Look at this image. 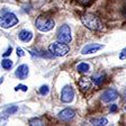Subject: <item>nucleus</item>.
Segmentation results:
<instances>
[{
    "label": "nucleus",
    "instance_id": "nucleus-1",
    "mask_svg": "<svg viewBox=\"0 0 126 126\" xmlns=\"http://www.w3.org/2000/svg\"><path fill=\"white\" fill-rule=\"evenodd\" d=\"M81 23L90 31H100L102 28V23L99 17L94 14H84L81 16Z\"/></svg>",
    "mask_w": 126,
    "mask_h": 126
},
{
    "label": "nucleus",
    "instance_id": "nucleus-2",
    "mask_svg": "<svg viewBox=\"0 0 126 126\" xmlns=\"http://www.w3.org/2000/svg\"><path fill=\"white\" fill-rule=\"evenodd\" d=\"M55 23L52 18L47 17L45 15L38 16V18L36 19V27L38 31L41 32H48L54 27Z\"/></svg>",
    "mask_w": 126,
    "mask_h": 126
},
{
    "label": "nucleus",
    "instance_id": "nucleus-3",
    "mask_svg": "<svg viewBox=\"0 0 126 126\" xmlns=\"http://www.w3.org/2000/svg\"><path fill=\"white\" fill-rule=\"evenodd\" d=\"M48 51L52 53L54 56H64L69 53L70 47L68 46V44L62 42H56V43H52L48 46Z\"/></svg>",
    "mask_w": 126,
    "mask_h": 126
},
{
    "label": "nucleus",
    "instance_id": "nucleus-4",
    "mask_svg": "<svg viewBox=\"0 0 126 126\" xmlns=\"http://www.w3.org/2000/svg\"><path fill=\"white\" fill-rule=\"evenodd\" d=\"M18 24L17 16L13 13H7L5 15L0 16V26L2 28H11Z\"/></svg>",
    "mask_w": 126,
    "mask_h": 126
},
{
    "label": "nucleus",
    "instance_id": "nucleus-5",
    "mask_svg": "<svg viewBox=\"0 0 126 126\" xmlns=\"http://www.w3.org/2000/svg\"><path fill=\"white\" fill-rule=\"evenodd\" d=\"M58 39L59 42L65 43V44H69L72 39V36H71V29L68 25H63L59 28L58 31Z\"/></svg>",
    "mask_w": 126,
    "mask_h": 126
},
{
    "label": "nucleus",
    "instance_id": "nucleus-6",
    "mask_svg": "<svg viewBox=\"0 0 126 126\" xmlns=\"http://www.w3.org/2000/svg\"><path fill=\"white\" fill-rule=\"evenodd\" d=\"M74 98V91L70 86L63 87V89L61 90V100L63 102H71Z\"/></svg>",
    "mask_w": 126,
    "mask_h": 126
},
{
    "label": "nucleus",
    "instance_id": "nucleus-7",
    "mask_svg": "<svg viewBox=\"0 0 126 126\" xmlns=\"http://www.w3.org/2000/svg\"><path fill=\"white\" fill-rule=\"evenodd\" d=\"M117 97H118L117 90L110 88V89H107V90H105V91L102 92L101 100L104 102H107L108 104V102H111V101H114L115 99H117Z\"/></svg>",
    "mask_w": 126,
    "mask_h": 126
},
{
    "label": "nucleus",
    "instance_id": "nucleus-8",
    "mask_svg": "<svg viewBox=\"0 0 126 126\" xmlns=\"http://www.w3.org/2000/svg\"><path fill=\"white\" fill-rule=\"evenodd\" d=\"M74 115H76L74 110H72L71 108H65L59 114V118L63 122H70L71 119H73Z\"/></svg>",
    "mask_w": 126,
    "mask_h": 126
},
{
    "label": "nucleus",
    "instance_id": "nucleus-9",
    "mask_svg": "<svg viewBox=\"0 0 126 126\" xmlns=\"http://www.w3.org/2000/svg\"><path fill=\"white\" fill-rule=\"evenodd\" d=\"M28 73H29V69L26 64H21V65H19L18 68H17V70H16V72H15L16 77H17L18 79H20V80L26 79L27 77H28Z\"/></svg>",
    "mask_w": 126,
    "mask_h": 126
},
{
    "label": "nucleus",
    "instance_id": "nucleus-10",
    "mask_svg": "<svg viewBox=\"0 0 126 126\" xmlns=\"http://www.w3.org/2000/svg\"><path fill=\"white\" fill-rule=\"evenodd\" d=\"M104 45L101 44H96V43H91V44H88L83 47L81 50V53L82 54H90V53H94L99 51L100 48H102Z\"/></svg>",
    "mask_w": 126,
    "mask_h": 126
},
{
    "label": "nucleus",
    "instance_id": "nucleus-11",
    "mask_svg": "<svg viewBox=\"0 0 126 126\" xmlns=\"http://www.w3.org/2000/svg\"><path fill=\"white\" fill-rule=\"evenodd\" d=\"M32 38H33V34H32V32L24 29V31H21L20 33H19V39L23 41V42H29Z\"/></svg>",
    "mask_w": 126,
    "mask_h": 126
},
{
    "label": "nucleus",
    "instance_id": "nucleus-12",
    "mask_svg": "<svg viewBox=\"0 0 126 126\" xmlns=\"http://www.w3.org/2000/svg\"><path fill=\"white\" fill-rule=\"evenodd\" d=\"M91 79H92V82H94L96 86L99 87V86H101V84L104 83V81L106 80V76L104 73L102 74H96V76H94Z\"/></svg>",
    "mask_w": 126,
    "mask_h": 126
},
{
    "label": "nucleus",
    "instance_id": "nucleus-13",
    "mask_svg": "<svg viewBox=\"0 0 126 126\" xmlns=\"http://www.w3.org/2000/svg\"><path fill=\"white\" fill-rule=\"evenodd\" d=\"M79 84H80V89H83V90H87V89H90L92 86L91 81H90L88 78H81V80L79 81Z\"/></svg>",
    "mask_w": 126,
    "mask_h": 126
},
{
    "label": "nucleus",
    "instance_id": "nucleus-14",
    "mask_svg": "<svg viewBox=\"0 0 126 126\" xmlns=\"http://www.w3.org/2000/svg\"><path fill=\"white\" fill-rule=\"evenodd\" d=\"M91 125L94 126H105L108 125V121L106 118H97V119H91L90 121Z\"/></svg>",
    "mask_w": 126,
    "mask_h": 126
},
{
    "label": "nucleus",
    "instance_id": "nucleus-15",
    "mask_svg": "<svg viewBox=\"0 0 126 126\" xmlns=\"http://www.w3.org/2000/svg\"><path fill=\"white\" fill-rule=\"evenodd\" d=\"M77 70H78V72H80V73H86V72H88V71L90 70V66L88 63H79L78 65H77Z\"/></svg>",
    "mask_w": 126,
    "mask_h": 126
},
{
    "label": "nucleus",
    "instance_id": "nucleus-16",
    "mask_svg": "<svg viewBox=\"0 0 126 126\" xmlns=\"http://www.w3.org/2000/svg\"><path fill=\"white\" fill-rule=\"evenodd\" d=\"M1 66H2L5 70H9V69L13 68V61L9 60V59H3L1 61Z\"/></svg>",
    "mask_w": 126,
    "mask_h": 126
},
{
    "label": "nucleus",
    "instance_id": "nucleus-17",
    "mask_svg": "<svg viewBox=\"0 0 126 126\" xmlns=\"http://www.w3.org/2000/svg\"><path fill=\"white\" fill-rule=\"evenodd\" d=\"M50 92V88H48V86H42L41 88H39V94H42V96H46L47 94Z\"/></svg>",
    "mask_w": 126,
    "mask_h": 126
},
{
    "label": "nucleus",
    "instance_id": "nucleus-18",
    "mask_svg": "<svg viewBox=\"0 0 126 126\" xmlns=\"http://www.w3.org/2000/svg\"><path fill=\"white\" fill-rule=\"evenodd\" d=\"M29 125L31 126H35V125L41 126V125H43V123H42V121H41L39 118H33V119L29 121Z\"/></svg>",
    "mask_w": 126,
    "mask_h": 126
},
{
    "label": "nucleus",
    "instance_id": "nucleus-19",
    "mask_svg": "<svg viewBox=\"0 0 126 126\" xmlns=\"http://www.w3.org/2000/svg\"><path fill=\"white\" fill-rule=\"evenodd\" d=\"M17 110H18L17 106H11V107H8L7 109H6L5 113H7V114H9V115H11V114H15Z\"/></svg>",
    "mask_w": 126,
    "mask_h": 126
},
{
    "label": "nucleus",
    "instance_id": "nucleus-20",
    "mask_svg": "<svg viewBox=\"0 0 126 126\" xmlns=\"http://www.w3.org/2000/svg\"><path fill=\"white\" fill-rule=\"evenodd\" d=\"M27 86H24V84H18V86L15 88V90L17 91V90H23V91H27Z\"/></svg>",
    "mask_w": 126,
    "mask_h": 126
},
{
    "label": "nucleus",
    "instance_id": "nucleus-21",
    "mask_svg": "<svg viewBox=\"0 0 126 126\" xmlns=\"http://www.w3.org/2000/svg\"><path fill=\"white\" fill-rule=\"evenodd\" d=\"M119 59L121 60H125L126 59V48H123L121 52V54H119Z\"/></svg>",
    "mask_w": 126,
    "mask_h": 126
},
{
    "label": "nucleus",
    "instance_id": "nucleus-22",
    "mask_svg": "<svg viewBox=\"0 0 126 126\" xmlns=\"http://www.w3.org/2000/svg\"><path fill=\"white\" fill-rule=\"evenodd\" d=\"M77 1H78L79 3H81V5H83V6H87V5H89L91 0H77Z\"/></svg>",
    "mask_w": 126,
    "mask_h": 126
},
{
    "label": "nucleus",
    "instance_id": "nucleus-23",
    "mask_svg": "<svg viewBox=\"0 0 126 126\" xmlns=\"http://www.w3.org/2000/svg\"><path fill=\"white\" fill-rule=\"evenodd\" d=\"M17 55H18V56H24V55H25V52L23 51V48H20V47L17 48Z\"/></svg>",
    "mask_w": 126,
    "mask_h": 126
},
{
    "label": "nucleus",
    "instance_id": "nucleus-24",
    "mask_svg": "<svg viewBox=\"0 0 126 126\" xmlns=\"http://www.w3.org/2000/svg\"><path fill=\"white\" fill-rule=\"evenodd\" d=\"M109 111L110 113H115V111H117V105H111L109 107Z\"/></svg>",
    "mask_w": 126,
    "mask_h": 126
},
{
    "label": "nucleus",
    "instance_id": "nucleus-25",
    "mask_svg": "<svg viewBox=\"0 0 126 126\" xmlns=\"http://www.w3.org/2000/svg\"><path fill=\"white\" fill-rule=\"evenodd\" d=\"M11 51H13V48H11V47H9V48H8V50L6 51L5 53H3V56H8V55H10Z\"/></svg>",
    "mask_w": 126,
    "mask_h": 126
},
{
    "label": "nucleus",
    "instance_id": "nucleus-26",
    "mask_svg": "<svg viewBox=\"0 0 126 126\" xmlns=\"http://www.w3.org/2000/svg\"><path fill=\"white\" fill-rule=\"evenodd\" d=\"M2 81H3V78L1 77V78H0V83H2Z\"/></svg>",
    "mask_w": 126,
    "mask_h": 126
},
{
    "label": "nucleus",
    "instance_id": "nucleus-27",
    "mask_svg": "<svg viewBox=\"0 0 126 126\" xmlns=\"http://www.w3.org/2000/svg\"><path fill=\"white\" fill-rule=\"evenodd\" d=\"M125 14H126V6H125Z\"/></svg>",
    "mask_w": 126,
    "mask_h": 126
},
{
    "label": "nucleus",
    "instance_id": "nucleus-28",
    "mask_svg": "<svg viewBox=\"0 0 126 126\" xmlns=\"http://www.w3.org/2000/svg\"><path fill=\"white\" fill-rule=\"evenodd\" d=\"M125 111H126V106H125Z\"/></svg>",
    "mask_w": 126,
    "mask_h": 126
}]
</instances>
